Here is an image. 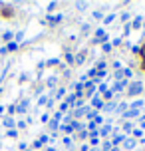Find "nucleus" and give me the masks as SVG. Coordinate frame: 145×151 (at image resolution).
Returning <instances> with one entry per match:
<instances>
[{"label": "nucleus", "instance_id": "f257e3e1", "mask_svg": "<svg viewBox=\"0 0 145 151\" xmlns=\"http://www.w3.org/2000/svg\"><path fill=\"white\" fill-rule=\"evenodd\" d=\"M141 91H143V83L141 82H133V83L127 86V93H129V96H139Z\"/></svg>", "mask_w": 145, "mask_h": 151}, {"label": "nucleus", "instance_id": "f03ea898", "mask_svg": "<svg viewBox=\"0 0 145 151\" xmlns=\"http://www.w3.org/2000/svg\"><path fill=\"white\" fill-rule=\"evenodd\" d=\"M28 106H30V101H28V99H22V101H20V106L16 107V111L26 113V111H28Z\"/></svg>", "mask_w": 145, "mask_h": 151}, {"label": "nucleus", "instance_id": "7ed1b4c3", "mask_svg": "<svg viewBox=\"0 0 145 151\" xmlns=\"http://www.w3.org/2000/svg\"><path fill=\"white\" fill-rule=\"evenodd\" d=\"M92 106L95 107V109H101V107H103V99L99 98V96H95V98L92 99Z\"/></svg>", "mask_w": 145, "mask_h": 151}, {"label": "nucleus", "instance_id": "20e7f679", "mask_svg": "<svg viewBox=\"0 0 145 151\" xmlns=\"http://www.w3.org/2000/svg\"><path fill=\"white\" fill-rule=\"evenodd\" d=\"M125 86H127V82H125V80H121V82H115L113 88H111V91H121Z\"/></svg>", "mask_w": 145, "mask_h": 151}, {"label": "nucleus", "instance_id": "39448f33", "mask_svg": "<svg viewBox=\"0 0 145 151\" xmlns=\"http://www.w3.org/2000/svg\"><path fill=\"white\" fill-rule=\"evenodd\" d=\"M135 143H137V141H135V139H131V137H125V141H123V145H125V149H127V151L133 149Z\"/></svg>", "mask_w": 145, "mask_h": 151}, {"label": "nucleus", "instance_id": "423d86ee", "mask_svg": "<svg viewBox=\"0 0 145 151\" xmlns=\"http://www.w3.org/2000/svg\"><path fill=\"white\" fill-rule=\"evenodd\" d=\"M125 141V135H121V133H115L113 139H111V145H117V143H123Z\"/></svg>", "mask_w": 145, "mask_h": 151}, {"label": "nucleus", "instance_id": "0eeeda50", "mask_svg": "<svg viewBox=\"0 0 145 151\" xmlns=\"http://www.w3.org/2000/svg\"><path fill=\"white\" fill-rule=\"evenodd\" d=\"M123 115H125V117H137V115H139V109H133V107H131V109H127Z\"/></svg>", "mask_w": 145, "mask_h": 151}, {"label": "nucleus", "instance_id": "6e6552de", "mask_svg": "<svg viewBox=\"0 0 145 151\" xmlns=\"http://www.w3.org/2000/svg\"><path fill=\"white\" fill-rule=\"evenodd\" d=\"M109 133H111V127H109V125H103V127L99 129V135L101 137H107Z\"/></svg>", "mask_w": 145, "mask_h": 151}, {"label": "nucleus", "instance_id": "1a4fd4ad", "mask_svg": "<svg viewBox=\"0 0 145 151\" xmlns=\"http://www.w3.org/2000/svg\"><path fill=\"white\" fill-rule=\"evenodd\" d=\"M85 113H88V107H80V109L74 111V115H76V117H82V115H85Z\"/></svg>", "mask_w": 145, "mask_h": 151}, {"label": "nucleus", "instance_id": "9d476101", "mask_svg": "<svg viewBox=\"0 0 145 151\" xmlns=\"http://www.w3.org/2000/svg\"><path fill=\"white\" fill-rule=\"evenodd\" d=\"M84 62H85V52H80L76 56V64H84Z\"/></svg>", "mask_w": 145, "mask_h": 151}, {"label": "nucleus", "instance_id": "9b49d317", "mask_svg": "<svg viewBox=\"0 0 145 151\" xmlns=\"http://www.w3.org/2000/svg\"><path fill=\"white\" fill-rule=\"evenodd\" d=\"M115 106H117V104H113V101H111V104H103V111H113Z\"/></svg>", "mask_w": 145, "mask_h": 151}, {"label": "nucleus", "instance_id": "f8f14e48", "mask_svg": "<svg viewBox=\"0 0 145 151\" xmlns=\"http://www.w3.org/2000/svg\"><path fill=\"white\" fill-rule=\"evenodd\" d=\"M4 125H6L8 129H14V119H12V117H6V119H4Z\"/></svg>", "mask_w": 145, "mask_h": 151}, {"label": "nucleus", "instance_id": "ddd939ff", "mask_svg": "<svg viewBox=\"0 0 145 151\" xmlns=\"http://www.w3.org/2000/svg\"><path fill=\"white\" fill-rule=\"evenodd\" d=\"M131 107H133V109H141V107H143V101H141V99H135V101L131 104Z\"/></svg>", "mask_w": 145, "mask_h": 151}, {"label": "nucleus", "instance_id": "4468645a", "mask_svg": "<svg viewBox=\"0 0 145 151\" xmlns=\"http://www.w3.org/2000/svg\"><path fill=\"white\" fill-rule=\"evenodd\" d=\"M6 50L8 52H14V50H18V44H16V42H10V44L6 46Z\"/></svg>", "mask_w": 145, "mask_h": 151}, {"label": "nucleus", "instance_id": "2eb2a0df", "mask_svg": "<svg viewBox=\"0 0 145 151\" xmlns=\"http://www.w3.org/2000/svg\"><path fill=\"white\" fill-rule=\"evenodd\" d=\"M66 62H68V64H74V62H76V56H74V54H66Z\"/></svg>", "mask_w": 145, "mask_h": 151}, {"label": "nucleus", "instance_id": "dca6fc26", "mask_svg": "<svg viewBox=\"0 0 145 151\" xmlns=\"http://www.w3.org/2000/svg\"><path fill=\"white\" fill-rule=\"evenodd\" d=\"M48 86H50V88H54V86H56V83H58V78H48Z\"/></svg>", "mask_w": 145, "mask_h": 151}, {"label": "nucleus", "instance_id": "f3484780", "mask_svg": "<svg viewBox=\"0 0 145 151\" xmlns=\"http://www.w3.org/2000/svg\"><path fill=\"white\" fill-rule=\"evenodd\" d=\"M85 117H88V119H95V111H93V109H88Z\"/></svg>", "mask_w": 145, "mask_h": 151}, {"label": "nucleus", "instance_id": "a211bd4d", "mask_svg": "<svg viewBox=\"0 0 145 151\" xmlns=\"http://www.w3.org/2000/svg\"><path fill=\"white\" fill-rule=\"evenodd\" d=\"M76 8H80V10H85V8H88V2H76Z\"/></svg>", "mask_w": 145, "mask_h": 151}, {"label": "nucleus", "instance_id": "6ab92c4d", "mask_svg": "<svg viewBox=\"0 0 145 151\" xmlns=\"http://www.w3.org/2000/svg\"><path fill=\"white\" fill-rule=\"evenodd\" d=\"M111 147H113V145H111V141H106V143H103V149H101V151H111Z\"/></svg>", "mask_w": 145, "mask_h": 151}, {"label": "nucleus", "instance_id": "aec40b11", "mask_svg": "<svg viewBox=\"0 0 145 151\" xmlns=\"http://www.w3.org/2000/svg\"><path fill=\"white\" fill-rule=\"evenodd\" d=\"M139 24H141V18H135V20H133V24H131V26H133V28H141V26H139ZM129 26V28H131Z\"/></svg>", "mask_w": 145, "mask_h": 151}, {"label": "nucleus", "instance_id": "412c9836", "mask_svg": "<svg viewBox=\"0 0 145 151\" xmlns=\"http://www.w3.org/2000/svg\"><path fill=\"white\" fill-rule=\"evenodd\" d=\"M64 93H66V90H64V88H60V90L56 91V98H64Z\"/></svg>", "mask_w": 145, "mask_h": 151}, {"label": "nucleus", "instance_id": "4be33fe9", "mask_svg": "<svg viewBox=\"0 0 145 151\" xmlns=\"http://www.w3.org/2000/svg\"><path fill=\"white\" fill-rule=\"evenodd\" d=\"M8 137H18V131L16 129H8Z\"/></svg>", "mask_w": 145, "mask_h": 151}, {"label": "nucleus", "instance_id": "5701e85b", "mask_svg": "<svg viewBox=\"0 0 145 151\" xmlns=\"http://www.w3.org/2000/svg\"><path fill=\"white\" fill-rule=\"evenodd\" d=\"M101 121H103V117H101V115H95V119H93V123H95V125H101Z\"/></svg>", "mask_w": 145, "mask_h": 151}, {"label": "nucleus", "instance_id": "b1692460", "mask_svg": "<svg viewBox=\"0 0 145 151\" xmlns=\"http://www.w3.org/2000/svg\"><path fill=\"white\" fill-rule=\"evenodd\" d=\"M48 139H50L48 135H40V139H38V141H40V145H44V143L48 141Z\"/></svg>", "mask_w": 145, "mask_h": 151}, {"label": "nucleus", "instance_id": "393cba45", "mask_svg": "<svg viewBox=\"0 0 145 151\" xmlns=\"http://www.w3.org/2000/svg\"><path fill=\"white\" fill-rule=\"evenodd\" d=\"M58 127H60V125H58V121H56V119L50 121V129H58Z\"/></svg>", "mask_w": 145, "mask_h": 151}, {"label": "nucleus", "instance_id": "a878e982", "mask_svg": "<svg viewBox=\"0 0 145 151\" xmlns=\"http://www.w3.org/2000/svg\"><path fill=\"white\" fill-rule=\"evenodd\" d=\"M123 76H125V78H131V76H133V72H131L129 68H125V70H123Z\"/></svg>", "mask_w": 145, "mask_h": 151}, {"label": "nucleus", "instance_id": "bb28decb", "mask_svg": "<svg viewBox=\"0 0 145 151\" xmlns=\"http://www.w3.org/2000/svg\"><path fill=\"white\" fill-rule=\"evenodd\" d=\"M12 36H14L12 32H4V36H2V38H4V40H12Z\"/></svg>", "mask_w": 145, "mask_h": 151}, {"label": "nucleus", "instance_id": "cd10ccee", "mask_svg": "<svg viewBox=\"0 0 145 151\" xmlns=\"http://www.w3.org/2000/svg\"><path fill=\"white\" fill-rule=\"evenodd\" d=\"M98 90L101 91V93H106V91H107V86H106V83H103V82H101V86H99Z\"/></svg>", "mask_w": 145, "mask_h": 151}, {"label": "nucleus", "instance_id": "c85d7f7f", "mask_svg": "<svg viewBox=\"0 0 145 151\" xmlns=\"http://www.w3.org/2000/svg\"><path fill=\"white\" fill-rule=\"evenodd\" d=\"M64 145H66V147H72V139H70V137H64Z\"/></svg>", "mask_w": 145, "mask_h": 151}, {"label": "nucleus", "instance_id": "c756f323", "mask_svg": "<svg viewBox=\"0 0 145 151\" xmlns=\"http://www.w3.org/2000/svg\"><path fill=\"white\" fill-rule=\"evenodd\" d=\"M101 16H103V14H101L99 10H95V12H93V18H95V20H101Z\"/></svg>", "mask_w": 145, "mask_h": 151}, {"label": "nucleus", "instance_id": "7c9ffc66", "mask_svg": "<svg viewBox=\"0 0 145 151\" xmlns=\"http://www.w3.org/2000/svg\"><path fill=\"white\" fill-rule=\"evenodd\" d=\"M113 18H115V14H109V16H106V24L113 22Z\"/></svg>", "mask_w": 145, "mask_h": 151}, {"label": "nucleus", "instance_id": "2f4dec72", "mask_svg": "<svg viewBox=\"0 0 145 151\" xmlns=\"http://www.w3.org/2000/svg\"><path fill=\"white\" fill-rule=\"evenodd\" d=\"M22 38H24V32H18V34H16V44H18Z\"/></svg>", "mask_w": 145, "mask_h": 151}, {"label": "nucleus", "instance_id": "473e14b6", "mask_svg": "<svg viewBox=\"0 0 145 151\" xmlns=\"http://www.w3.org/2000/svg\"><path fill=\"white\" fill-rule=\"evenodd\" d=\"M38 104H40V106H44V104H48V98H44V96H42V98L38 99Z\"/></svg>", "mask_w": 145, "mask_h": 151}, {"label": "nucleus", "instance_id": "72a5a7b5", "mask_svg": "<svg viewBox=\"0 0 145 151\" xmlns=\"http://www.w3.org/2000/svg\"><path fill=\"white\" fill-rule=\"evenodd\" d=\"M90 135V133H88V131H85V129H82V131H80V137H82V139H85V137Z\"/></svg>", "mask_w": 145, "mask_h": 151}, {"label": "nucleus", "instance_id": "f704fd0d", "mask_svg": "<svg viewBox=\"0 0 145 151\" xmlns=\"http://www.w3.org/2000/svg\"><path fill=\"white\" fill-rule=\"evenodd\" d=\"M123 127H125V131H133V125H131V123H125Z\"/></svg>", "mask_w": 145, "mask_h": 151}, {"label": "nucleus", "instance_id": "c9c22d12", "mask_svg": "<svg viewBox=\"0 0 145 151\" xmlns=\"http://www.w3.org/2000/svg\"><path fill=\"white\" fill-rule=\"evenodd\" d=\"M103 96H106V98H107V99H109V98H111V96H113V91H111V90H107V91H106V93H103Z\"/></svg>", "mask_w": 145, "mask_h": 151}, {"label": "nucleus", "instance_id": "e433bc0d", "mask_svg": "<svg viewBox=\"0 0 145 151\" xmlns=\"http://www.w3.org/2000/svg\"><path fill=\"white\" fill-rule=\"evenodd\" d=\"M133 135H135V137H141V129H133Z\"/></svg>", "mask_w": 145, "mask_h": 151}, {"label": "nucleus", "instance_id": "4c0bfd02", "mask_svg": "<svg viewBox=\"0 0 145 151\" xmlns=\"http://www.w3.org/2000/svg\"><path fill=\"white\" fill-rule=\"evenodd\" d=\"M88 127L92 129V131H95V123H93V121H90V123H88Z\"/></svg>", "mask_w": 145, "mask_h": 151}, {"label": "nucleus", "instance_id": "58836bf2", "mask_svg": "<svg viewBox=\"0 0 145 151\" xmlns=\"http://www.w3.org/2000/svg\"><path fill=\"white\" fill-rule=\"evenodd\" d=\"M46 64H48V66H54V64H58V60H56V58H54V60H48Z\"/></svg>", "mask_w": 145, "mask_h": 151}, {"label": "nucleus", "instance_id": "ea45409f", "mask_svg": "<svg viewBox=\"0 0 145 151\" xmlns=\"http://www.w3.org/2000/svg\"><path fill=\"white\" fill-rule=\"evenodd\" d=\"M6 52H8L6 48H0V56H4V54H6Z\"/></svg>", "mask_w": 145, "mask_h": 151}, {"label": "nucleus", "instance_id": "a19ab883", "mask_svg": "<svg viewBox=\"0 0 145 151\" xmlns=\"http://www.w3.org/2000/svg\"><path fill=\"white\" fill-rule=\"evenodd\" d=\"M141 56H143V58H145V46H143V48H141Z\"/></svg>", "mask_w": 145, "mask_h": 151}, {"label": "nucleus", "instance_id": "79ce46f5", "mask_svg": "<svg viewBox=\"0 0 145 151\" xmlns=\"http://www.w3.org/2000/svg\"><path fill=\"white\" fill-rule=\"evenodd\" d=\"M111 151H119V147H111Z\"/></svg>", "mask_w": 145, "mask_h": 151}, {"label": "nucleus", "instance_id": "37998d69", "mask_svg": "<svg viewBox=\"0 0 145 151\" xmlns=\"http://www.w3.org/2000/svg\"><path fill=\"white\" fill-rule=\"evenodd\" d=\"M46 151H56V149H54V147H48V149Z\"/></svg>", "mask_w": 145, "mask_h": 151}, {"label": "nucleus", "instance_id": "c03bdc74", "mask_svg": "<svg viewBox=\"0 0 145 151\" xmlns=\"http://www.w3.org/2000/svg\"><path fill=\"white\" fill-rule=\"evenodd\" d=\"M24 151H28V149H24Z\"/></svg>", "mask_w": 145, "mask_h": 151}]
</instances>
